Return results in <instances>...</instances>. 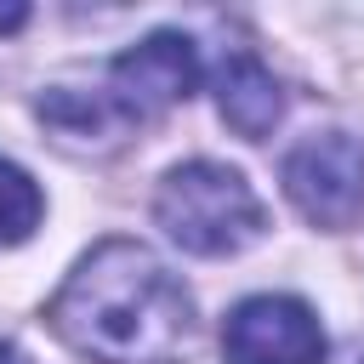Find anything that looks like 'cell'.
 Here are the masks:
<instances>
[{
	"mask_svg": "<svg viewBox=\"0 0 364 364\" xmlns=\"http://www.w3.org/2000/svg\"><path fill=\"white\" fill-rule=\"evenodd\" d=\"M51 324L97 364H176L193 341V301L154 250L108 239L68 273Z\"/></svg>",
	"mask_w": 364,
	"mask_h": 364,
	"instance_id": "1",
	"label": "cell"
},
{
	"mask_svg": "<svg viewBox=\"0 0 364 364\" xmlns=\"http://www.w3.org/2000/svg\"><path fill=\"white\" fill-rule=\"evenodd\" d=\"M154 216L171 233V245H182L188 256H233V250L256 245L267 228V210L250 193V182L216 159L176 165L159 182Z\"/></svg>",
	"mask_w": 364,
	"mask_h": 364,
	"instance_id": "2",
	"label": "cell"
},
{
	"mask_svg": "<svg viewBox=\"0 0 364 364\" xmlns=\"http://www.w3.org/2000/svg\"><path fill=\"white\" fill-rule=\"evenodd\" d=\"M284 193L318 228H347L364 210V142L347 131L301 136L284 154Z\"/></svg>",
	"mask_w": 364,
	"mask_h": 364,
	"instance_id": "3",
	"label": "cell"
},
{
	"mask_svg": "<svg viewBox=\"0 0 364 364\" xmlns=\"http://www.w3.org/2000/svg\"><path fill=\"white\" fill-rule=\"evenodd\" d=\"M222 358L228 364H318L324 330L313 307L296 296H250L222 324Z\"/></svg>",
	"mask_w": 364,
	"mask_h": 364,
	"instance_id": "4",
	"label": "cell"
},
{
	"mask_svg": "<svg viewBox=\"0 0 364 364\" xmlns=\"http://www.w3.org/2000/svg\"><path fill=\"white\" fill-rule=\"evenodd\" d=\"M199 80V57L188 34H148L142 46H131L125 57H114L108 68V102L114 114L131 119H159L165 108H176Z\"/></svg>",
	"mask_w": 364,
	"mask_h": 364,
	"instance_id": "5",
	"label": "cell"
},
{
	"mask_svg": "<svg viewBox=\"0 0 364 364\" xmlns=\"http://www.w3.org/2000/svg\"><path fill=\"white\" fill-rule=\"evenodd\" d=\"M216 108H222V119L239 131V136H267L273 125H279V114H284V91H279V80L250 57V51H233V57H222V68H216Z\"/></svg>",
	"mask_w": 364,
	"mask_h": 364,
	"instance_id": "6",
	"label": "cell"
},
{
	"mask_svg": "<svg viewBox=\"0 0 364 364\" xmlns=\"http://www.w3.org/2000/svg\"><path fill=\"white\" fill-rule=\"evenodd\" d=\"M34 222H40V188H34L11 159H0V245L28 239Z\"/></svg>",
	"mask_w": 364,
	"mask_h": 364,
	"instance_id": "7",
	"label": "cell"
},
{
	"mask_svg": "<svg viewBox=\"0 0 364 364\" xmlns=\"http://www.w3.org/2000/svg\"><path fill=\"white\" fill-rule=\"evenodd\" d=\"M23 23H28V6L6 0V6H0V34H11V28H23Z\"/></svg>",
	"mask_w": 364,
	"mask_h": 364,
	"instance_id": "8",
	"label": "cell"
},
{
	"mask_svg": "<svg viewBox=\"0 0 364 364\" xmlns=\"http://www.w3.org/2000/svg\"><path fill=\"white\" fill-rule=\"evenodd\" d=\"M0 364H23V358H17V347H6V341H0Z\"/></svg>",
	"mask_w": 364,
	"mask_h": 364,
	"instance_id": "9",
	"label": "cell"
}]
</instances>
